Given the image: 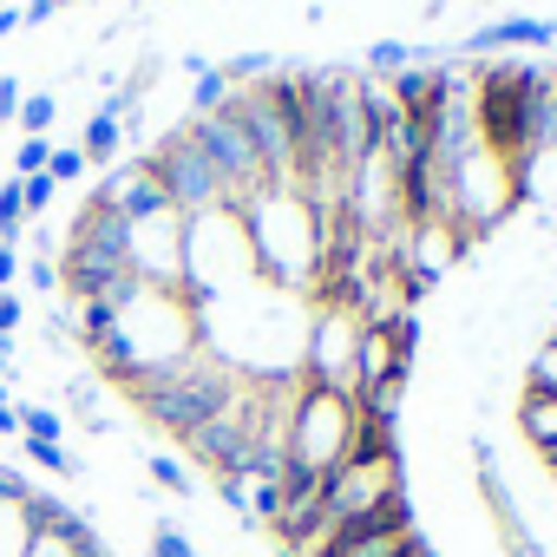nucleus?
<instances>
[{"instance_id":"14","label":"nucleus","mask_w":557,"mask_h":557,"mask_svg":"<svg viewBox=\"0 0 557 557\" xmlns=\"http://www.w3.org/2000/svg\"><path fill=\"white\" fill-rule=\"evenodd\" d=\"M53 119H60V99H53V92H27V99H21V112H14V125H21L27 138H47V132H53Z\"/></svg>"},{"instance_id":"18","label":"nucleus","mask_w":557,"mask_h":557,"mask_svg":"<svg viewBox=\"0 0 557 557\" xmlns=\"http://www.w3.org/2000/svg\"><path fill=\"white\" fill-rule=\"evenodd\" d=\"M47 177H53V184H73V177H86V151H79V145H53V158H47Z\"/></svg>"},{"instance_id":"28","label":"nucleus","mask_w":557,"mask_h":557,"mask_svg":"<svg viewBox=\"0 0 557 557\" xmlns=\"http://www.w3.org/2000/svg\"><path fill=\"white\" fill-rule=\"evenodd\" d=\"M158 557H190V544L177 531H158Z\"/></svg>"},{"instance_id":"17","label":"nucleus","mask_w":557,"mask_h":557,"mask_svg":"<svg viewBox=\"0 0 557 557\" xmlns=\"http://www.w3.org/2000/svg\"><path fill=\"white\" fill-rule=\"evenodd\" d=\"M47 158H53V138H21V151H14V177H47Z\"/></svg>"},{"instance_id":"19","label":"nucleus","mask_w":557,"mask_h":557,"mask_svg":"<svg viewBox=\"0 0 557 557\" xmlns=\"http://www.w3.org/2000/svg\"><path fill=\"white\" fill-rule=\"evenodd\" d=\"M21 426H27V440L60 446V413H53V407H21Z\"/></svg>"},{"instance_id":"8","label":"nucleus","mask_w":557,"mask_h":557,"mask_svg":"<svg viewBox=\"0 0 557 557\" xmlns=\"http://www.w3.org/2000/svg\"><path fill=\"white\" fill-rule=\"evenodd\" d=\"M387 374H413V368L394 355L387 329H368V322H361V342H355V394H368V387L387 381Z\"/></svg>"},{"instance_id":"27","label":"nucleus","mask_w":557,"mask_h":557,"mask_svg":"<svg viewBox=\"0 0 557 557\" xmlns=\"http://www.w3.org/2000/svg\"><path fill=\"white\" fill-rule=\"evenodd\" d=\"M60 8H53V0H27V8H21V27H47Z\"/></svg>"},{"instance_id":"32","label":"nucleus","mask_w":557,"mask_h":557,"mask_svg":"<svg viewBox=\"0 0 557 557\" xmlns=\"http://www.w3.org/2000/svg\"><path fill=\"white\" fill-rule=\"evenodd\" d=\"M0 407H8V387H0Z\"/></svg>"},{"instance_id":"33","label":"nucleus","mask_w":557,"mask_h":557,"mask_svg":"<svg viewBox=\"0 0 557 557\" xmlns=\"http://www.w3.org/2000/svg\"><path fill=\"white\" fill-rule=\"evenodd\" d=\"M0 8H8V0H0Z\"/></svg>"},{"instance_id":"20","label":"nucleus","mask_w":557,"mask_h":557,"mask_svg":"<svg viewBox=\"0 0 557 557\" xmlns=\"http://www.w3.org/2000/svg\"><path fill=\"white\" fill-rule=\"evenodd\" d=\"M21 275H27V289L60 296V269H53V256H27V262H21Z\"/></svg>"},{"instance_id":"11","label":"nucleus","mask_w":557,"mask_h":557,"mask_svg":"<svg viewBox=\"0 0 557 557\" xmlns=\"http://www.w3.org/2000/svg\"><path fill=\"white\" fill-rule=\"evenodd\" d=\"M361 66H368V79H400V73L413 66V47H407V40H374V47L361 53Z\"/></svg>"},{"instance_id":"31","label":"nucleus","mask_w":557,"mask_h":557,"mask_svg":"<svg viewBox=\"0 0 557 557\" xmlns=\"http://www.w3.org/2000/svg\"><path fill=\"white\" fill-rule=\"evenodd\" d=\"M53 8H79V0H53Z\"/></svg>"},{"instance_id":"22","label":"nucleus","mask_w":557,"mask_h":557,"mask_svg":"<svg viewBox=\"0 0 557 557\" xmlns=\"http://www.w3.org/2000/svg\"><path fill=\"white\" fill-rule=\"evenodd\" d=\"M53 190H60L53 177H21V203H27V216H34V210H47V203H53Z\"/></svg>"},{"instance_id":"29","label":"nucleus","mask_w":557,"mask_h":557,"mask_svg":"<svg viewBox=\"0 0 557 557\" xmlns=\"http://www.w3.org/2000/svg\"><path fill=\"white\" fill-rule=\"evenodd\" d=\"M8 34H21V8H0V40Z\"/></svg>"},{"instance_id":"30","label":"nucleus","mask_w":557,"mask_h":557,"mask_svg":"<svg viewBox=\"0 0 557 557\" xmlns=\"http://www.w3.org/2000/svg\"><path fill=\"white\" fill-rule=\"evenodd\" d=\"M0 374H8V342H0Z\"/></svg>"},{"instance_id":"7","label":"nucleus","mask_w":557,"mask_h":557,"mask_svg":"<svg viewBox=\"0 0 557 557\" xmlns=\"http://www.w3.org/2000/svg\"><path fill=\"white\" fill-rule=\"evenodd\" d=\"M498 47H557V21H492L459 53H498Z\"/></svg>"},{"instance_id":"26","label":"nucleus","mask_w":557,"mask_h":557,"mask_svg":"<svg viewBox=\"0 0 557 557\" xmlns=\"http://www.w3.org/2000/svg\"><path fill=\"white\" fill-rule=\"evenodd\" d=\"M21 262H27V256H21L14 243H0V289H14V275H21Z\"/></svg>"},{"instance_id":"12","label":"nucleus","mask_w":557,"mask_h":557,"mask_svg":"<svg viewBox=\"0 0 557 557\" xmlns=\"http://www.w3.org/2000/svg\"><path fill=\"white\" fill-rule=\"evenodd\" d=\"M524 394H557V335H544L524 355Z\"/></svg>"},{"instance_id":"5","label":"nucleus","mask_w":557,"mask_h":557,"mask_svg":"<svg viewBox=\"0 0 557 557\" xmlns=\"http://www.w3.org/2000/svg\"><path fill=\"white\" fill-rule=\"evenodd\" d=\"M355 342H361V322L342 315V309H322L309 322V342H302V381L322 387V394L355 400Z\"/></svg>"},{"instance_id":"21","label":"nucleus","mask_w":557,"mask_h":557,"mask_svg":"<svg viewBox=\"0 0 557 557\" xmlns=\"http://www.w3.org/2000/svg\"><path fill=\"white\" fill-rule=\"evenodd\" d=\"M21 322H27V302H21L14 289H0V342H14Z\"/></svg>"},{"instance_id":"1","label":"nucleus","mask_w":557,"mask_h":557,"mask_svg":"<svg viewBox=\"0 0 557 557\" xmlns=\"http://www.w3.org/2000/svg\"><path fill=\"white\" fill-rule=\"evenodd\" d=\"M0 557H112L79 505L0 466Z\"/></svg>"},{"instance_id":"3","label":"nucleus","mask_w":557,"mask_h":557,"mask_svg":"<svg viewBox=\"0 0 557 557\" xmlns=\"http://www.w3.org/2000/svg\"><path fill=\"white\" fill-rule=\"evenodd\" d=\"M145 164H151V177L164 184V197H171V210H177V216H210V210H230L223 177L210 171V158H203V145L190 138V125L164 132V138L145 151Z\"/></svg>"},{"instance_id":"2","label":"nucleus","mask_w":557,"mask_h":557,"mask_svg":"<svg viewBox=\"0 0 557 557\" xmlns=\"http://www.w3.org/2000/svg\"><path fill=\"white\" fill-rule=\"evenodd\" d=\"M361 426H368V420H361L355 400L322 394V387H302V400H296V413H289V466L329 479L342 459H355Z\"/></svg>"},{"instance_id":"16","label":"nucleus","mask_w":557,"mask_h":557,"mask_svg":"<svg viewBox=\"0 0 557 557\" xmlns=\"http://www.w3.org/2000/svg\"><path fill=\"white\" fill-rule=\"evenodd\" d=\"M216 73H223L230 86H249V79H275L283 66H275V53H236V60H223Z\"/></svg>"},{"instance_id":"24","label":"nucleus","mask_w":557,"mask_h":557,"mask_svg":"<svg viewBox=\"0 0 557 557\" xmlns=\"http://www.w3.org/2000/svg\"><path fill=\"white\" fill-rule=\"evenodd\" d=\"M21 99H27V86H21L14 73H0V125H8V119L21 112Z\"/></svg>"},{"instance_id":"9","label":"nucleus","mask_w":557,"mask_h":557,"mask_svg":"<svg viewBox=\"0 0 557 557\" xmlns=\"http://www.w3.org/2000/svg\"><path fill=\"white\" fill-rule=\"evenodd\" d=\"M518 433L544 453V466L557 472V394H524L518 407Z\"/></svg>"},{"instance_id":"10","label":"nucleus","mask_w":557,"mask_h":557,"mask_svg":"<svg viewBox=\"0 0 557 557\" xmlns=\"http://www.w3.org/2000/svg\"><path fill=\"white\" fill-rule=\"evenodd\" d=\"M79 151H86V164H112L119 151H125V112L106 99L92 119H86V138H79Z\"/></svg>"},{"instance_id":"25","label":"nucleus","mask_w":557,"mask_h":557,"mask_svg":"<svg viewBox=\"0 0 557 557\" xmlns=\"http://www.w3.org/2000/svg\"><path fill=\"white\" fill-rule=\"evenodd\" d=\"M151 472H158V479H164L171 492H184V485H190V479H184V466H177L171 453H158V459H151Z\"/></svg>"},{"instance_id":"13","label":"nucleus","mask_w":557,"mask_h":557,"mask_svg":"<svg viewBox=\"0 0 557 557\" xmlns=\"http://www.w3.org/2000/svg\"><path fill=\"white\" fill-rule=\"evenodd\" d=\"M230 99H236V86H230V79H223L216 66H210V73H197V86H190V112H197V119H210V112H223Z\"/></svg>"},{"instance_id":"23","label":"nucleus","mask_w":557,"mask_h":557,"mask_svg":"<svg viewBox=\"0 0 557 557\" xmlns=\"http://www.w3.org/2000/svg\"><path fill=\"white\" fill-rule=\"evenodd\" d=\"M27 459H34V466H47V472H60V479L73 472V459H66V446H40V440H27Z\"/></svg>"},{"instance_id":"15","label":"nucleus","mask_w":557,"mask_h":557,"mask_svg":"<svg viewBox=\"0 0 557 557\" xmlns=\"http://www.w3.org/2000/svg\"><path fill=\"white\" fill-rule=\"evenodd\" d=\"M21 230H27V203H21V177L0 184V243L21 249Z\"/></svg>"},{"instance_id":"6","label":"nucleus","mask_w":557,"mask_h":557,"mask_svg":"<svg viewBox=\"0 0 557 557\" xmlns=\"http://www.w3.org/2000/svg\"><path fill=\"white\" fill-rule=\"evenodd\" d=\"M112 216H125V223H145V216H158V210H171V197H164V184L151 177V164L145 158H119L106 177H99V190H92Z\"/></svg>"},{"instance_id":"4","label":"nucleus","mask_w":557,"mask_h":557,"mask_svg":"<svg viewBox=\"0 0 557 557\" xmlns=\"http://www.w3.org/2000/svg\"><path fill=\"white\" fill-rule=\"evenodd\" d=\"M125 262H132V283H138V289L184 296V216H177V210H158V216L132 223Z\"/></svg>"}]
</instances>
